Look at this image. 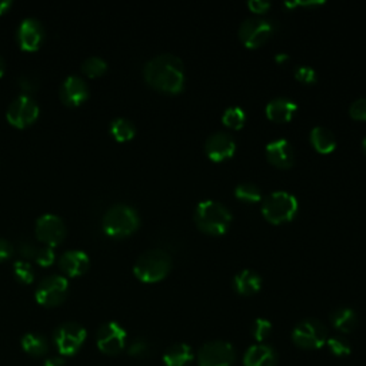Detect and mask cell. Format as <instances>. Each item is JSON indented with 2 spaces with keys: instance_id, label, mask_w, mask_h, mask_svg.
Segmentation results:
<instances>
[{
  "instance_id": "1",
  "label": "cell",
  "mask_w": 366,
  "mask_h": 366,
  "mask_svg": "<svg viewBox=\"0 0 366 366\" xmlns=\"http://www.w3.org/2000/svg\"><path fill=\"white\" fill-rule=\"evenodd\" d=\"M143 78L153 89L176 95L185 87V66L177 56L162 53L146 62Z\"/></svg>"
},
{
  "instance_id": "2",
  "label": "cell",
  "mask_w": 366,
  "mask_h": 366,
  "mask_svg": "<svg viewBox=\"0 0 366 366\" xmlns=\"http://www.w3.org/2000/svg\"><path fill=\"white\" fill-rule=\"evenodd\" d=\"M195 223L199 231L212 236H220L227 232L232 223V214L220 202L208 199L202 200L195 211Z\"/></svg>"
},
{
  "instance_id": "3",
  "label": "cell",
  "mask_w": 366,
  "mask_h": 366,
  "mask_svg": "<svg viewBox=\"0 0 366 366\" xmlns=\"http://www.w3.org/2000/svg\"><path fill=\"white\" fill-rule=\"evenodd\" d=\"M172 269V258L162 249H150L136 259L134 277L145 284H156L165 279Z\"/></svg>"
},
{
  "instance_id": "4",
  "label": "cell",
  "mask_w": 366,
  "mask_h": 366,
  "mask_svg": "<svg viewBox=\"0 0 366 366\" xmlns=\"http://www.w3.org/2000/svg\"><path fill=\"white\" fill-rule=\"evenodd\" d=\"M139 215L128 204H114L103 216V231L110 238H126L139 227Z\"/></svg>"
},
{
  "instance_id": "5",
  "label": "cell",
  "mask_w": 366,
  "mask_h": 366,
  "mask_svg": "<svg viewBox=\"0 0 366 366\" xmlns=\"http://www.w3.org/2000/svg\"><path fill=\"white\" fill-rule=\"evenodd\" d=\"M299 209L297 199L285 191H277L263 199L262 203V215L263 218L273 223L282 225L290 222Z\"/></svg>"
},
{
  "instance_id": "6",
  "label": "cell",
  "mask_w": 366,
  "mask_h": 366,
  "mask_svg": "<svg viewBox=\"0 0 366 366\" xmlns=\"http://www.w3.org/2000/svg\"><path fill=\"white\" fill-rule=\"evenodd\" d=\"M277 31L274 23L265 17H247L239 26V39L247 49H256L265 44Z\"/></svg>"
},
{
  "instance_id": "7",
  "label": "cell",
  "mask_w": 366,
  "mask_h": 366,
  "mask_svg": "<svg viewBox=\"0 0 366 366\" xmlns=\"http://www.w3.org/2000/svg\"><path fill=\"white\" fill-rule=\"evenodd\" d=\"M328 331L316 319H305L297 324L292 332V340L302 349H319L326 343Z\"/></svg>"
},
{
  "instance_id": "8",
  "label": "cell",
  "mask_w": 366,
  "mask_h": 366,
  "mask_svg": "<svg viewBox=\"0 0 366 366\" xmlns=\"http://www.w3.org/2000/svg\"><path fill=\"white\" fill-rule=\"evenodd\" d=\"M69 292V282L64 277L60 274H51L44 278L35 293V297L39 305L46 308H53L60 305L67 296Z\"/></svg>"
},
{
  "instance_id": "9",
  "label": "cell",
  "mask_w": 366,
  "mask_h": 366,
  "mask_svg": "<svg viewBox=\"0 0 366 366\" xmlns=\"http://www.w3.org/2000/svg\"><path fill=\"white\" fill-rule=\"evenodd\" d=\"M86 329L75 322H66L55 332V343L59 352L64 356L75 355L86 340Z\"/></svg>"
},
{
  "instance_id": "10",
  "label": "cell",
  "mask_w": 366,
  "mask_h": 366,
  "mask_svg": "<svg viewBox=\"0 0 366 366\" xmlns=\"http://www.w3.org/2000/svg\"><path fill=\"white\" fill-rule=\"evenodd\" d=\"M39 116L37 103L28 95L17 96L8 107L6 119L12 126L19 129L32 125Z\"/></svg>"
},
{
  "instance_id": "11",
  "label": "cell",
  "mask_w": 366,
  "mask_h": 366,
  "mask_svg": "<svg viewBox=\"0 0 366 366\" xmlns=\"http://www.w3.org/2000/svg\"><path fill=\"white\" fill-rule=\"evenodd\" d=\"M235 360V351L231 343L223 340L208 342L198 355L199 366H231Z\"/></svg>"
},
{
  "instance_id": "12",
  "label": "cell",
  "mask_w": 366,
  "mask_h": 366,
  "mask_svg": "<svg viewBox=\"0 0 366 366\" xmlns=\"http://www.w3.org/2000/svg\"><path fill=\"white\" fill-rule=\"evenodd\" d=\"M35 234L37 241H40L46 246L55 247L60 245L66 238V225L58 215L46 214L37 219Z\"/></svg>"
},
{
  "instance_id": "13",
  "label": "cell",
  "mask_w": 366,
  "mask_h": 366,
  "mask_svg": "<svg viewBox=\"0 0 366 366\" xmlns=\"http://www.w3.org/2000/svg\"><path fill=\"white\" fill-rule=\"evenodd\" d=\"M96 343L101 352L106 355H118L125 349L126 331L116 322H107L99 328Z\"/></svg>"
},
{
  "instance_id": "14",
  "label": "cell",
  "mask_w": 366,
  "mask_h": 366,
  "mask_svg": "<svg viewBox=\"0 0 366 366\" xmlns=\"http://www.w3.org/2000/svg\"><path fill=\"white\" fill-rule=\"evenodd\" d=\"M204 152L214 162H223L232 157L236 152V142L226 132H216L211 134L204 143Z\"/></svg>"
},
{
  "instance_id": "15",
  "label": "cell",
  "mask_w": 366,
  "mask_h": 366,
  "mask_svg": "<svg viewBox=\"0 0 366 366\" xmlns=\"http://www.w3.org/2000/svg\"><path fill=\"white\" fill-rule=\"evenodd\" d=\"M43 39H44V29L37 19L26 17L25 20H21L17 31V40H19V46L23 51L26 52L37 51Z\"/></svg>"
},
{
  "instance_id": "16",
  "label": "cell",
  "mask_w": 366,
  "mask_h": 366,
  "mask_svg": "<svg viewBox=\"0 0 366 366\" xmlns=\"http://www.w3.org/2000/svg\"><path fill=\"white\" fill-rule=\"evenodd\" d=\"M59 95L64 105L79 106L89 98V86L82 78L71 75L62 83Z\"/></svg>"
},
{
  "instance_id": "17",
  "label": "cell",
  "mask_w": 366,
  "mask_h": 366,
  "mask_svg": "<svg viewBox=\"0 0 366 366\" xmlns=\"http://www.w3.org/2000/svg\"><path fill=\"white\" fill-rule=\"evenodd\" d=\"M266 159L278 169H289L293 165L295 155L290 143L285 139L272 141L266 145Z\"/></svg>"
},
{
  "instance_id": "18",
  "label": "cell",
  "mask_w": 366,
  "mask_h": 366,
  "mask_svg": "<svg viewBox=\"0 0 366 366\" xmlns=\"http://www.w3.org/2000/svg\"><path fill=\"white\" fill-rule=\"evenodd\" d=\"M90 265V259L86 252L83 250H67L59 258L60 269L69 274V277H82L83 273L87 272Z\"/></svg>"
},
{
  "instance_id": "19",
  "label": "cell",
  "mask_w": 366,
  "mask_h": 366,
  "mask_svg": "<svg viewBox=\"0 0 366 366\" xmlns=\"http://www.w3.org/2000/svg\"><path fill=\"white\" fill-rule=\"evenodd\" d=\"M266 118L274 123H288L297 112V105L288 98H274L266 105Z\"/></svg>"
},
{
  "instance_id": "20",
  "label": "cell",
  "mask_w": 366,
  "mask_h": 366,
  "mask_svg": "<svg viewBox=\"0 0 366 366\" xmlns=\"http://www.w3.org/2000/svg\"><path fill=\"white\" fill-rule=\"evenodd\" d=\"M243 363L245 366H274L277 365V354L270 347L258 343L246 351Z\"/></svg>"
},
{
  "instance_id": "21",
  "label": "cell",
  "mask_w": 366,
  "mask_h": 366,
  "mask_svg": "<svg viewBox=\"0 0 366 366\" xmlns=\"http://www.w3.org/2000/svg\"><path fill=\"white\" fill-rule=\"evenodd\" d=\"M234 286L239 295L252 296L261 290L262 278L259 277L258 272L245 269V270H241L235 277Z\"/></svg>"
},
{
  "instance_id": "22",
  "label": "cell",
  "mask_w": 366,
  "mask_h": 366,
  "mask_svg": "<svg viewBox=\"0 0 366 366\" xmlns=\"http://www.w3.org/2000/svg\"><path fill=\"white\" fill-rule=\"evenodd\" d=\"M311 145L319 153H331L336 148V137L332 130L324 126H316L311 130Z\"/></svg>"
},
{
  "instance_id": "23",
  "label": "cell",
  "mask_w": 366,
  "mask_h": 366,
  "mask_svg": "<svg viewBox=\"0 0 366 366\" xmlns=\"http://www.w3.org/2000/svg\"><path fill=\"white\" fill-rule=\"evenodd\" d=\"M192 360V349L191 347L185 345V343H176L164 355V362L166 366H188Z\"/></svg>"
},
{
  "instance_id": "24",
  "label": "cell",
  "mask_w": 366,
  "mask_h": 366,
  "mask_svg": "<svg viewBox=\"0 0 366 366\" xmlns=\"http://www.w3.org/2000/svg\"><path fill=\"white\" fill-rule=\"evenodd\" d=\"M331 320H332V325L343 333L352 332L358 325V316L351 308L335 309L331 315Z\"/></svg>"
},
{
  "instance_id": "25",
  "label": "cell",
  "mask_w": 366,
  "mask_h": 366,
  "mask_svg": "<svg viewBox=\"0 0 366 366\" xmlns=\"http://www.w3.org/2000/svg\"><path fill=\"white\" fill-rule=\"evenodd\" d=\"M21 348L31 356L40 358L48 352V342H46V339L42 335L26 333L21 338Z\"/></svg>"
},
{
  "instance_id": "26",
  "label": "cell",
  "mask_w": 366,
  "mask_h": 366,
  "mask_svg": "<svg viewBox=\"0 0 366 366\" xmlns=\"http://www.w3.org/2000/svg\"><path fill=\"white\" fill-rule=\"evenodd\" d=\"M110 133L118 142H128L136 134L134 125L125 118H118L110 123Z\"/></svg>"
},
{
  "instance_id": "27",
  "label": "cell",
  "mask_w": 366,
  "mask_h": 366,
  "mask_svg": "<svg viewBox=\"0 0 366 366\" xmlns=\"http://www.w3.org/2000/svg\"><path fill=\"white\" fill-rule=\"evenodd\" d=\"M235 196L243 203H256L262 199V192L254 183H241L235 189Z\"/></svg>"
},
{
  "instance_id": "28",
  "label": "cell",
  "mask_w": 366,
  "mask_h": 366,
  "mask_svg": "<svg viewBox=\"0 0 366 366\" xmlns=\"http://www.w3.org/2000/svg\"><path fill=\"white\" fill-rule=\"evenodd\" d=\"M222 122L225 126L238 130V129H242V126L245 125L246 114H245L243 109H241L239 106L227 107L223 113V116H222Z\"/></svg>"
},
{
  "instance_id": "29",
  "label": "cell",
  "mask_w": 366,
  "mask_h": 366,
  "mask_svg": "<svg viewBox=\"0 0 366 366\" xmlns=\"http://www.w3.org/2000/svg\"><path fill=\"white\" fill-rule=\"evenodd\" d=\"M107 69V63L99 56H90L82 63V72L87 78H99Z\"/></svg>"
},
{
  "instance_id": "30",
  "label": "cell",
  "mask_w": 366,
  "mask_h": 366,
  "mask_svg": "<svg viewBox=\"0 0 366 366\" xmlns=\"http://www.w3.org/2000/svg\"><path fill=\"white\" fill-rule=\"evenodd\" d=\"M13 272L16 274V278L21 284H32L33 282L35 272H33V266L29 262H26V261H17L13 265Z\"/></svg>"
},
{
  "instance_id": "31",
  "label": "cell",
  "mask_w": 366,
  "mask_h": 366,
  "mask_svg": "<svg viewBox=\"0 0 366 366\" xmlns=\"http://www.w3.org/2000/svg\"><path fill=\"white\" fill-rule=\"evenodd\" d=\"M270 331H272V324L269 320L262 317L256 319L254 322V326H252V335H254V338L258 342H263L270 335Z\"/></svg>"
},
{
  "instance_id": "32",
  "label": "cell",
  "mask_w": 366,
  "mask_h": 366,
  "mask_svg": "<svg viewBox=\"0 0 366 366\" xmlns=\"http://www.w3.org/2000/svg\"><path fill=\"white\" fill-rule=\"evenodd\" d=\"M328 347H329L331 352L336 356H347L351 354L349 342L343 338H331L328 340Z\"/></svg>"
},
{
  "instance_id": "33",
  "label": "cell",
  "mask_w": 366,
  "mask_h": 366,
  "mask_svg": "<svg viewBox=\"0 0 366 366\" xmlns=\"http://www.w3.org/2000/svg\"><path fill=\"white\" fill-rule=\"evenodd\" d=\"M295 78H296V80H299L301 83L311 85V83L316 82L317 75H316V72L313 71L311 66H299V67H296Z\"/></svg>"
},
{
  "instance_id": "34",
  "label": "cell",
  "mask_w": 366,
  "mask_h": 366,
  "mask_svg": "<svg viewBox=\"0 0 366 366\" xmlns=\"http://www.w3.org/2000/svg\"><path fill=\"white\" fill-rule=\"evenodd\" d=\"M56 259V255L53 252V247L51 246H43L37 249V254L35 261L40 265V266H51Z\"/></svg>"
},
{
  "instance_id": "35",
  "label": "cell",
  "mask_w": 366,
  "mask_h": 366,
  "mask_svg": "<svg viewBox=\"0 0 366 366\" xmlns=\"http://www.w3.org/2000/svg\"><path fill=\"white\" fill-rule=\"evenodd\" d=\"M349 114L356 121H366V98L354 101L349 107Z\"/></svg>"
},
{
  "instance_id": "36",
  "label": "cell",
  "mask_w": 366,
  "mask_h": 366,
  "mask_svg": "<svg viewBox=\"0 0 366 366\" xmlns=\"http://www.w3.org/2000/svg\"><path fill=\"white\" fill-rule=\"evenodd\" d=\"M149 351V345L145 339H134L129 347V355L132 356H145Z\"/></svg>"
},
{
  "instance_id": "37",
  "label": "cell",
  "mask_w": 366,
  "mask_h": 366,
  "mask_svg": "<svg viewBox=\"0 0 366 366\" xmlns=\"http://www.w3.org/2000/svg\"><path fill=\"white\" fill-rule=\"evenodd\" d=\"M37 249L39 247L31 242H20L19 243V254L26 259H35L36 254H37Z\"/></svg>"
},
{
  "instance_id": "38",
  "label": "cell",
  "mask_w": 366,
  "mask_h": 366,
  "mask_svg": "<svg viewBox=\"0 0 366 366\" xmlns=\"http://www.w3.org/2000/svg\"><path fill=\"white\" fill-rule=\"evenodd\" d=\"M13 254V245L3 239V238H0V262H5L8 261Z\"/></svg>"
},
{
  "instance_id": "39",
  "label": "cell",
  "mask_w": 366,
  "mask_h": 366,
  "mask_svg": "<svg viewBox=\"0 0 366 366\" xmlns=\"http://www.w3.org/2000/svg\"><path fill=\"white\" fill-rule=\"evenodd\" d=\"M247 6L255 13H265L270 8V5L268 2H263V0H252V2L247 3Z\"/></svg>"
},
{
  "instance_id": "40",
  "label": "cell",
  "mask_w": 366,
  "mask_h": 366,
  "mask_svg": "<svg viewBox=\"0 0 366 366\" xmlns=\"http://www.w3.org/2000/svg\"><path fill=\"white\" fill-rule=\"evenodd\" d=\"M43 366H66V362L62 358H51L44 362Z\"/></svg>"
},
{
  "instance_id": "41",
  "label": "cell",
  "mask_w": 366,
  "mask_h": 366,
  "mask_svg": "<svg viewBox=\"0 0 366 366\" xmlns=\"http://www.w3.org/2000/svg\"><path fill=\"white\" fill-rule=\"evenodd\" d=\"M12 6L10 0H0V15H3Z\"/></svg>"
},
{
  "instance_id": "42",
  "label": "cell",
  "mask_w": 366,
  "mask_h": 366,
  "mask_svg": "<svg viewBox=\"0 0 366 366\" xmlns=\"http://www.w3.org/2000/svg\"><path fill=\"white\" fill-rule=\"evenodd\" d=\"M5 69H6L5 60L2 59V56H0V78H2L5 75Z\"/></svg>"
},
{
  "instance_id": "43",
  "label": "cell",
  "mask_w": 366,
  "mask_h": 366,
  "mask_svg": "<svg viewBox=\"0 0 366 366\" xmlns=\"http://www.w3.org/2000/svg\"><path fill=\"white\" fill-rule=\"evenodd\" d=\"M277 60L278 62H285V60H288V58H286V55H278L277 56Z\"/></svg>"
},
{
  "instance_id": "44",
  "label": "cell",
  "mask_w": 366,
  "mask_h": 366,
  "mask_svg": "<svg viewBox=\"0 0 366 366\" xmlns=\"http://www.w3.org/2000/svg\"><path fill=\"white\" fill-rule=\"evenodd\" d=\"M362 148H363V150H365V153H366V137H365L363 142H362Z\"/></svg>"
}]
</instances>
